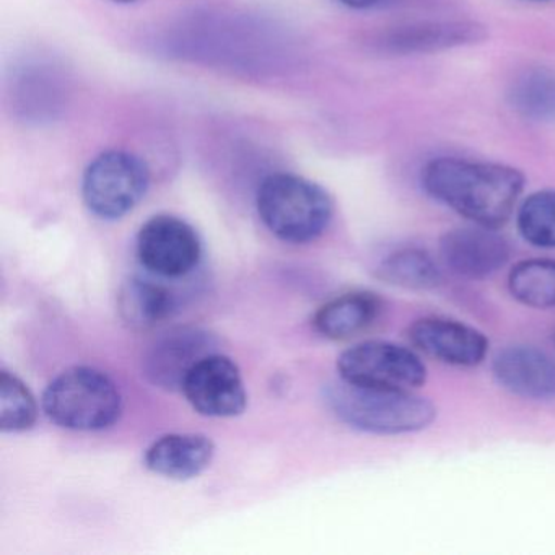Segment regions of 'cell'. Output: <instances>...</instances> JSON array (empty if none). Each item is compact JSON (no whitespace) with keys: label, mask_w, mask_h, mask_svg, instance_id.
I'll use <instances>...</instances> for the list:
<instances>
[{"label":"cell","mask_w":555,"mask_h":555,"mask_svg":"<svg viewBox=\"0 0 555 555\" xmlns=\"http://www.w3.org/2000/svg\"><path fill=\"white\" fill-rule=\"evenodd\" d=\"M216 444L203 434H168L145 451V466L167 479L188 480L212 463Z\"/></svg>","instance_id":"13"},{"label":"cell","mask_w":555,"mask_h":555,"mask_svg":"<svg viewBox=\"0 0 555 555\" xmlns=\"http://www.w3.org/2000/svg\"><path fill=\"white\" fill-rule=\"evenodd\" d=\"M337 370L346 382L402 391H412L427 379V369L414 350L385 340H366L344 350Z\"/></svg>","instance_id":"6"},{"label":"cell","mask_w":555,"mask_h":555,"mask_svg":"<svg viewBox=\"0 0 555 555\" xmlns=\"http://www.w3.org/2000/svg\"><path fill=\"white\" fill-rule=\"evenodd\" d=\"M378 278L408 291H430L441 282V271L428 253L417 248L398 249L379 262Z\"/></svg>","instance_id":"18"},{"label":"cell","mask_w":555,"mask_h":555,"mask_svg":"<svg viewBox=\"0 0 555 555\" xmlns=\"http://www.w3.org/2000/svg\"><path fill=\"white\" fill-rule=\"evenodd\" d=\"M382 313V301L370 292H349L324 304L314 313L317 333L331 340H346L372 327Z\"/></svg>","instance_id":"15"},{"label":"cell","mask_w":555,"mask_h":555,"mask_svg":"<svg viewBox=\"0 0 555 555\" xmlns=\"http://www.w3.org/2000/svg\"><path fill=\"white\" fill-rule=\"evenodd\" d=\"M509 294L526 307L555 308V259H528L509 271Z\"/></svg>","instance_id":"19"},{"label":"cell","mask_w":555,"mask_h":555,"mask_svg":"<svg viewBox=\"0 0 555 555\" xmlns=\"http://www.w3.org/2000/svg\"><path fill=\"white\" fill-rule=\"evenodd\" d=\"M525 175L508 165L440 157L422 170L428 196L474 225H505L525 190Z\"/></svg>","instance_id":"1"},{"label":"cell","mask_w":555,"mask_h":555,"mask_svg":"<svg viewBox=\"0 0 555 555\" xmlns=\"http://www.w3.org/2000/svg\"><path fill=\"white\" fill-rule=\"evenodd\" d=\"M43 409L54 424L67 430H105L121 417L122 396L106 373L73 366L48 385Z\"/></svg>","instance_id":"4"},{"label":"cell","mask_w":555,"mask_h":555,"mask_svg":"<svg viewBox=\"0 0 555 555\" xmlns=\"http://www.w3.org/2000/svg\"><path fill=\"white\" fill-rule=\"evenodd\" d=\"M344 5H347V8L350 9H359V11H362V9H370L373 8V5L378 4L379 0H340Z\"/></svg>","instance_id":"22"},{"label":"cell","mask_w":555,"mask_h":555,"mask_svg":"<svg viewBox=\"0 0 555 555\" xmlns=\"http://www.w3.org/2000/svg\"><path fill=\"white\" fill-rule=\"evenodd\" d=\"M496 382L519 398L532 401L555 399V359L528 346L506 347L493 359Z\"/></svg>","instance_id":"12"},{"label":"cell","mask_w":555,"mask_h":555,"mask_svg":"<svg viewBox=\"0 0 555 555\" xmlns=\"http://www.w3.org/2000/svg\"><path fill=\"white\" fill-rule=\"evenodd\" d=\"M516 225L529 245L555 248V190L529 194L516 214Z\"/></svg>","instance_id":"20"},{"label":"cell","mask_w":555,"mask_h":555,"mask_svg":"<svg viewBox=\"0 0 555 555\" xmlns=\"http://www.w3.org/2000/svg\"><path fill=\"white\" fill-rule=\"evenodd\" d=\"M408 336L415 349L447 365H479L489 350L480 331L450 318H421L409 326Z\"/></svg>","instance_id":"10"},{"label":"cell","mask_w":555,"mask_h":555,"mask_svg":"<svg viewBox=\"0 0 555 555\" xmlns=\"http://www.w3.org/2000/svg\"><path fill=\"white\" fill-rule=\"evenodd\" d=\"M513 108L531 121H555V70L531 67L513 80L509 89Z\"/></svg>","instance_id":"17"},{"label":"cell","mask_w":555,"mask_h":555,"mask_svg":"<svg viewBox=\"0 0 555 555\" xmlns=\"http://www.w3.org/2000/svg\"><path fill=\"white\" fill-rule=\"evenodd\" d=\"M214 352L212 334L199 327H173L149 346L144 357L145 376L158 388L181 391L191 369Z\"/></svg>","instance_id":"9"},{"label":"cell","mask_w":555,"mask_h":555,"mask_svg":"<svg viewBox=\"0 0 555 555\" xmlns=\"http://www.w3.org/2000/svg\"><path fill=\"white\" fill-rule=\"evenodd\" d=\"M483 38L486 30L474 22H418L396 27L383 43L392 53L421 54L466 47Z\"/></svg>","instance_id":"14"},{"label":"cell","mask_w":555,"mask_h":555,"mask_svg":"<svg viewBox=\"0 0 555 555\" xmlns=\"http://www.w3.org/2000/svg\"><path fill=\"white\" fill-rule=\"evenodd\" d=\"M441 259L453 274L482 281L499 272L509 258V246L495 229L474 225L454 229L441 238Z\"/></svg>","instance_id":"11"},{"label":"cell","mask_w":555,"mask_h":555,"mask_svg":"<svg viewBox=\"0 0 555 555\" xmlns=\"http://www.w3.org/2000/svg\"><path fill=\"white\" fill-rule=\"evenodd\" d=\"M256 209L269 232L292 245L320 238L334 212L333 199L324 188L292 173L266 178L256 194Z\"/></svg>","instance_id":"3"},{"label":"cell","mask_w":555,"mask_h":555,"mask_svg":"<svg viewBox=\"0 0 555 555\" xmlns=\"http://www.w3.org/2000/svg\"><path fill=\"white\" fill-rule=\"evenodd\" d=\"M181 391L194 411L206 417H236L248 402L238 365L222 353H210L184 378Z\"/></svg>","instance_id":"8"},{"label":"cell","mask_w":555,"mask_h":555,"mask_svg":"<svg viewBox=\"0 0 555 555\" xmlns=\"http://www.w3.org/2000/svg\"><path fill=\"white\" fill-rule=\"evenodd\" d=\"M149 186L151 171L141 157L125 151L103 152L83 173V203L93 216L118 220L139 206Z\"/></svg>","instance_id":"5"},{"label":"cell","mask_w":555,"mask_h":555,"mask_svg":"<svg viewBox=\"0 0 555 555\" xmlns=\"http://www.w3.org/2000/svg\"><path fill=\"white\" fill-rule=\"evenodd\" d=\"M326 401L344 424L369 434H414L437 417L435 405L412 391L356 385L346 379L327 386Z\"/></svg>","instance_id":"2"},{"label":"cell","mask_w":555,"mask_h":555,"mask_svg":"<svg viewBox=\"0 0 555 555\" xmlns=\"http://www.w3.org/2000/svg\"><path fill=\"white\" fill-rule=\"evenodd\" d=\"M38 404L30 388L18 376L9 372L0 375V427L9 434L34 428Z\"/></svg>","instance_id":"21"},{"label":"cell","mask_w":555,"mask_h":555,"mask_svg":"<svg viewBox=\"0 0 555 555\" xmlns=\"http://www.w3.org/2000/svg\"><path fill=\"white\" fill-rule=\"evenodd\" d=\"M119 313L132 327H154L173 314L177 300L165 285L132 278L119 292Z\"/></svg>","instance_id":"16"},{"label":"cell","mask_w":555,"mask_h":555,"mask_svg":"<svg viewBox=\"0 0 555 555\" xmlns=\"http://www.w3.org/2000/svg\"><path fill=\"white\" fill-rule=\"evenodd\" d=\"M528 2H547V0H528Z\"/></svg>","instance_id":"24"},{"label":"cell","mask_w":555,"mask_h":555,"mask_svg":"<svg viewBox=\"0 0 555 555\" xmlns=\"http://www.w3.org/2000/svg\"><path fill=\"white\" fill-rule=\"evenodd\" d=\"M138 256L151 274L178 279L199 264L203 245L196 230L168 214L152 217L138 233Z\"/></svg>","instance_id":"7"},{"label":"cell","mask_w":555,"mask_h":555,"mask_svg":"<svg viewBox=\"0 0 555 555\" xmlns=\"http://www.w3.org/2000/svg\"><path fill=\"white\" fill-rule=\"evenodd\" d=\"M116 4H131V2H135V0H113Z\"/></svg>","instance_id":"23"}]
</instances>
